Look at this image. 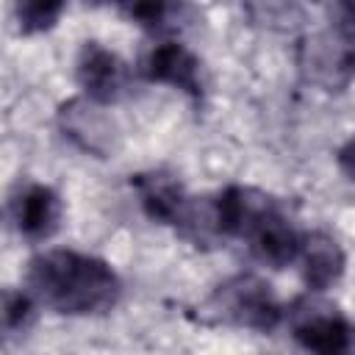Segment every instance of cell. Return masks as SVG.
<instances>
[{
  "instance_id": "cell-5",
  "label": "cell",
  "mask_w": 355,
  "mask_h": 355,
  "mask_svg": "<svg viewBox=\"0 0 355 355\" xmlns=\"http://www.w3.org/2000/svg\"><path fill=\"white\" fill-rule=\"evenodd\" d=\"M61 136L92 158H114L122 147V130L105 105L89 97H69L55 111Z\"/></svg>"
},
{
  "instance_id": "cell-1",
  "label": "cell",
  "mask_w": 355,
  "mask_h": 355,
  "mask_svg": "<svg viewBox=\"0 0 355 355\" xmlns=\"http://www.w3.org/2000/svg\"><path fill=\"white\" fill-rule=\"evenodd\" d=\"M25 286L39 305L61 316H100L122 297V280L108 261L64 247L33 255Z\"/></svg>"
},
{
  "instance_id": "cell-17",
  "label": "cell",
  "mask_w": 355,
  "mask_h": 355,
  "mask_svg": "<svg viewBox=\"0 0 355 355\" xmlns=\"http://www.w3.org/2000/svg\"><path fill=\"white\" fill-rule=\"evenodd\" d=\"M336 164H338V169L355 183V136H349V139L338 147V153H336Z\"/></svg>"
},
{
  "instance_id": "cell-13",
  "label": "cell",
  "mask_w": 355,
  "mask_h": 355,
  "mask_svg": "<svg viewBox=\"0 0 355 355\" xmlns=\"http://www.w3.org/2000/svg\"><path fill=\"white\" fill-rule=\"evenodd\" d=\"M64 8L67 6L61 0H19V3H14L11 14H14L17 33L36 36V33H44V31L55 28Z\"/></svg>"
},
{
  "instance_id": "cell-8",
  "label": "cell",
  "mask_w": 355,
  "mask_h": 355,
  "mask_svg": "<svg viewBox=\"0 0 355 355\" xmlns=\"http://www.w3.org/2000/svg\"><path fill=\"white\" fill-rule=\"evenodd\" d=\"M75 78L83 97L100 105L119 103L130 92V67L100 42H83L75 58Z\"/></svg>"
},
{
  "instance_id": "cell-10",
  "label": "cell",
  "mask_w": 355,
  "mask_h": 355,
  "mask_svg": "<svg viewBox=\"0 0 355 355\" xmlns=\"http://www.w3.org/2000/svg\"><path fill=\"white\" fill-rule=\"evenodd\" d=\"M250 252L272 266V269H283L288 263L297 261L300 247H302V233L291 225V219L286 216V211L280 208V202H275L244 236Z\"/></svg>"
},
{
  "instance_id": "cell-16",
  "label": "cell",
  "mask_w": 355,
  "mask_h": 355,
  "mask_svg": "<svg viewBox=\"0 0 355 355\" xmlns=\"http://www.w3.org/2000/svg\"><path fill=\"white\" fill-rule=\"evenodd\" d=\"M330 17H333V28L344 33L349 42H355V3H336L330 8Z\"/></svg>"
},
{
  "instance_id": "cell-6",
  "label": "cell",
  "mask_w": 355,
  "mask_h": 355,
  "mask_svg": "<svg viewBox=\"0 0 355 355\" xmlns=\"http://www.w3.org/2000/svg\"><path fill=\"white\" fill-rule=\"evenodd\" d=\"M64 219L61 194L39 180H19L8 194V222L25 241H47L58 233Z\"/></svg>"
},
{
  "instance_id": "cell-3",
  "label": "cell",
  "mask_w": 355,
  "mask_h": 355,
  "mask_svg": "<svg viewBox=\"0 0 355 355\" xmlns=\"http://www.w3.org/2000/svg\"><path fill=\"white\" fill-rule=\"evenodd\" d=\"M288 313L294 341L308 355H355V322L322 297H297Z\"/></svg>"
},
{
  "instance_id": "cell-9",
  "label": "cell",
  "mask_w": 355,
  "mask_h": 355,
  "mask_svg": "<svg viewBox=\"0 0 355 355\" xmlns=\"http://www.w3.org/2000/svg\"><path fill=\"white\" fill-rule=\"evenodd\" d=\"M139 75L150 83H164L178 92H183L191 100H202L205 80H202V64L200 58L175 39L155 42L139 61Z\"/></svg>"
},
{
  "instance_id": "cell-12",
  "label": "cell",
  "mask_w": 355,
  "mask_h": 355,
  "mask_svg": "<svg viewBox=\"0 0 355 355\" xmlns=\"http://www.w3.org/2000/svg\"><path fill=\"white\" fill-rule=\"evenodd\" d=\"M119 14H125L133 25L150 31V33H158V36H166V33H175L186 25V17H189V6H178V3H122L116 6Z\"/></svg>"
},
{
  "instance_id": "cell-2",
  "label": "cell",
  "mask_w": 355,
  "mask_h": 355,
  "mask_svg": "<svg viewBox=\"0 0 355 355\" xmlns=\"http://www.w3.org/2000/svg\"><path fill=\"white\" fill-rule=\"evenodd\" d=\"M200 319L205 324L272 333L283 324L286 308H283L280 297L275 294V288L263 277L241 272V275L222 280L200 302Z\"/></svg>"
},
{
  "instance_id": "cell-14",
  "label": "cell",
  "mask_w": 355,
  "mask_h": 355,
  "mask_svg": "<svg viewBox=\"0 0 355 355\" xmlns=\"http://www.w3.org/2000/svg\"><path fill=\"white\" fill-rule=\"evenodd\" d=\"M36 300L31 297L28 288H14L8 286L3 291V333L6 338H19L25 336L33 322H36Z\"/></svg>"
},
{
  "instance_id": "cell-15",
  "label": "cell",
  "mask_w": 355,
  "mask_h": 355,
  "mask_svg": "<svg viewBox=\"0 0 355 355\" xmlns=\"http://www.w3.org/2000/svg\"><path fill=\"white\" fill-rule=\"evenodd\" d=\"M252 17H255V22H263V25H283V22H288V28L294 25V22H300L302 19V11L297 8V6H286V3H261V6H250L247 8Z\"/></svg>"
},
{
  "instance_id": "cell-11",
  "label": "cell",
  "mask_w": 355,
  "mask_h": 355,
  "mask_svg": "<svg viewBox=\"0 0 355 355\" xmlns=\"http://www.w3.org/2000/svg\"><path fill=\"white\" fill-rule=\"evenodd\" d=\"M297 263H300L305 288L311 294H322L344 277L347 255L336 236H330L324 230H311V233H302V247H300Z\"/></svg>"
},
{
  "instance_id": "cell-7",
  "label": "cell",
  "mask_w": 355,
  "mask_h": 355,
  "mask_svg": "<svg viewBox=\"0 0 355 355\" xmlns=\"http://www.w3.org/2000/svg\"><path fill=\"white\" fill-rule=\"evenodd\" d=\"M130 189L136 191L139 205L147 214V219L183 233V227L191 219L197 197H191L186 191V186L180 183V178L175 172H169V169L136 172L130 178Z\"/></svg>"
},
{
  "instance_id": "cell-4",
  "label": "cell",
  "mask_w": 355,
  "mask_h": 355,
  "mask_svg": "<svg viewBox=\"0 0 355 355\" xmlns=\"http://www.w3.org/2000/svg\"><path fill=\"white\" fill-rule=\"evenodd\" d=\"M297 69L305 83L322 92H344L355 78V42L333 25L300 39Z\"/></svg>"
}]
</instances>
